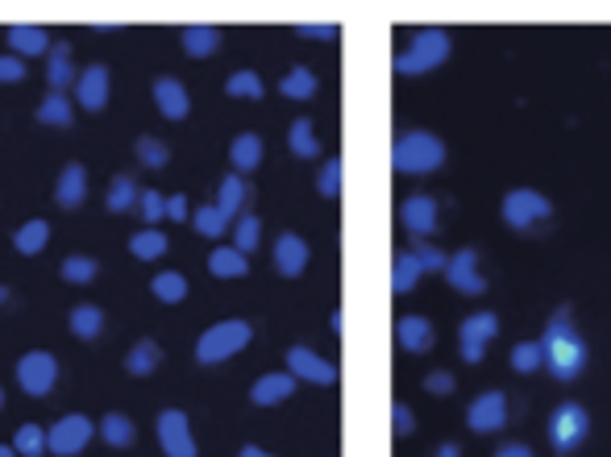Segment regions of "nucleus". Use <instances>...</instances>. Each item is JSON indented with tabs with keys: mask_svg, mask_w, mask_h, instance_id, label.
<instances>
[{
	"mask_svg": "<svg viewBox=\"0 0 611 457\" xmlns=\"http://www.w3.org/2000/svg\"><path fill=\"white\" fill-rule=\"evenodd\" d=\"M587 341L579 337V329L570 325V316L558 312L545 325V337H541V366L558 383H574L587 370Z\"/></svg>",
	"mask_w": 611,
	"mask_h": 457,
	"instance_id": "1",
	"label": "nucleus"
},
{
	"mask_svg": "<svg viewBox=\"0 0 611 457\" xmlns=\"http://www.w3.org/2000/svg\"><path fill=\"white\" fill-rule=\"evenodd\" d=\"M445 162V142L428 129H407L392 146V167L400 175H433Z\"/></svg>",
	"mask_w": 611,
	"mask_h": 457,
	"instance_id": "2",
	"label": "nucleus"
},
{
	"mask_svg": "<svg viewBox=\"0 0 611 457\" xmlns=\"http://www.w3.org/2000/svg\"><path fill=\"white\" fill-rule=\"evenodd\" d=\"M450 30H441V26H428L421 30L404 50H400V59H395V76H428V71H437L445 59H450Z\"/></svg>",
	"mask_w": 611,
	"mask_h": 457,
	"instance_id": "3",
	"label": "nucleus"
},
{
	"mask_svg": "<svg viewBox=\"0 0 611 457\" xmlns=\"http://www.w3.org/2000/svg\"><path fill=\"white\" fill-rule=\"evenodd\" d=\"M250 341H254L250 320H220V325H213V329L196 341V362L200 366L229 362V358H237V354L250 346Z\"/></svg>",
	"mask_w": 611,
	"mask_h": 457,
	"instance_id": "4",
	"label": "nucleus"
},
{
	"mask_svg": "<svg viewBox=\"0 0 611 457\" xmlns=\"http://www.w3.org/2000/svg\"><path fill=\"white\" fill-rule=\"evenodd\" d=\"M587 437H591V416H587V408L574 404V399L558 404L553 416H549V445H553V454L570 457Z\"/></svg>",
	"mask_w": 611,
	"mask_h": 457,
	"instance_id": "5",
	"label": "nucleus"
},
{
	"mask_svg": "<svg viewBox=\"0 0 611 457\" xmlns=\"http://www.w3.org/2000/svg\"><path fill=\"white\" fill-rule=\"evenodd\" d=\"M500 217L507 229H533V225L549 221L553 217V205H549L541 191L533 188H512L507 196H503V205H500Z\"/></svg>",
	"mask_w": 611,
	"mask_h": 457,
	"instance_id": "6",
	"label": "nucleus"
},
{
	"mask_svg": "<svg viewBox=\"0 0 611 457\" xmlns=\"http://www.w3.org/2000/svg\"><path fill=\"white\" fill-rule=\"evenodd\" d=\"M59 383V358L47 349H30L26 358H17V387L33 399H47Z\"/></svg>",
	"mask_w": 611,
	"mask_h": 457,
	"instance_id": "7",
	"label": "nucleus"
},
{
	"mask_svg": "<svg viewBox=\"0 0 611 457\" xmlns=\"http://www.w3.org/2000/svg\"><path fill=\"white\" fill-rule=\"evenodd\" d=\"M96 437V425L83 416V411H71V416H63V420H55V425L47 428V454L55 457H76L88 449V441Z\"/></svg>",
	"mask_w": 611,
	"mask_h": 457,
	"instance_id": "8",
	"label": "nucleus"
},
{
	"mask_svg": "<svg viewBox=\"0 0 611 457\" xmlns=\"http://www.w3.org/2000/svg\"><path fill=\"white\" fill-rule=\"evenodd\" d=\"M500 337V316L495 312H471L462 320V329H457V349H462V358L471 366L483 362L486 346Z\"/></svg>",
	"mask_w": 611,
	"mask_h": 457,
	"instance_id": "9",
	"label": "nucleus"
},
{
	"mask_svg": "<svg viewBox=\"0 0 611 457\" xmlns=\"http://www.w3.org/2000/svg\"><path fill=\"white\" fill-rule=\"evenodd\" d=\"M155 433H158V449H162V457H196V437H191L188 411H179V408L158 411Z\"/></svg>",
	"mask_w": 611,
	"mask_h": 457,
	"instance_id": "10",
	"label": "nucleus"
},
{
	"mask_svg": "<svg viewBox=\"0 0 611 457\" xmlns=\"http://www.w3.org/2000/svg\"><path fill=\"white\" fill-rule=\"evenodd\" d=\"M287 375L296 383H316V387H333L337 383V366L329 358H321L308 346H292L287 349Z\"/></svg>",
	"mask_w": 611,
	"mask_h": 457,
	"instance_id": "11",
	"label": "nucleus"
},
{
	"mask_svg": "<svg viewBox=\"0 0 611 457\" xmlns=\"http://www.w3.org/2000/svg\"><path fill=\"white\" fill-rule=\"evenodd\" d=\"M441 275H445V284L454 287V291H462V296H483L486 291V279L479 275V250H474V246L450 254V262H445Z\"/></svg>",
	"mask_w": 611,
	"mask_h": 457,
	"instance_id": "12",
	"label": "nucleus"
},
{
	"mask_svg": "<svg viewBox=\"0 0 611 457\" xmlns=\"http://www.w3.org/2000/svg\"><path fill=\"white\" fill-rule=\"evenodd\" d=\"M466 425L471 433L486 437V433H500L507 425V395L503 391H483L471 399V408H466Z\"/></svg>",
	"mask_w": 611,
	"mask_h": 457,
	"instance_id": "13",
	"label": "nucleus"
},
{
	"mask_svg": "<svg viewBox=\"0 0 611 457\" xmlns=\"http://www.w3.org/2000/svg\"><path fill=\"white\" fill-rule=\"evenodd\" d=\"M109 88H112V76L105 63H92L83 67L76 76V105L88 112H100L105 105H109Z\"/></svg>",
	"mask_w": 611,
	"mask_h": 457,
	"instance_id": "14",
	"label": "nucleus"
},
{
	"mask_svg": "<svg viewBox=\"0 0 611 457\" xmlns=\"http://www.w3.org/2000/svg\"><path fill=\"white\" fill-rule=\"evenodd\" d=\"M433 341H437V332H433V320L428 316H416V312H407L395 320V346L404 349V354H428L433 349Z\"/></svg>",
	"mask_w": 611,
	"mask_h": 457,
	"instance_id": "15",
	"label": "nucleus"
},
{
	"mask_svg": "<svg viewBox=\"0 0 611 457\" xmlns=\"http://www.w3.org/2000/svg\"><path fill=\"white\" fill-rule=\"evenodd\" d=\"M400 225H404L407 234H416V237L437 234V200H433V196H424V191L407 196L404 205H400Z\"/></svg>",
	"mask_w": 611,
	"mask_h": 457,
	"instance_id": "16",
	"label": "nucleus"
},
{
	"mask_svg": "<svg viewBox=\"0 0 611 457\" xmlns=\"http://www.w3.org/2000/svg\"><path fill=\"white\" fill-rule=\"evenodd\" d=\"M50 59H47V83H50V92H59L67 96L71 88H76V50H71V42H50L47 50Z\"/></svg>",
	"mask_w": 611,
	"mask_h": 457,
	"instance_id": "17",
	"label": "nucleus"
},
{
	"mask_svg": "<svg viewBox=\"0 0 611 457\" xmlns=\"http://www.w3.org/2000/svg\"><path fill=\"white\" fill-rule=\"evenodd\" d=\"M308 241L299 234H279V241H275V270H279L283 279H299L304 270H308Z\"/></svg>",
	"mask_w": 611,
	"mask_h": 457,
	"instance_id": "18",
	"label": "nucleus"
},
{
	"mask_svg": "<svg viewBox=\"0 0 611 457\" xmlns=\"http://www.w3.org/2000/svg\"><path fill=\"white\" fill-rule=\"evenodd\" d=\"M4 42H9V54H17V59L26 63V59L47 54V50H50V33H47V26H30V21H21V26H9Z\"/></svg>",
	"mask_w": 611,
	"mask_h": 457,
	"instance_id": "19",
	"label": "nucleus"
},
{
	"mask_svg": "<svg viewBox=\"0 0 611 457\" xmlns=\"http://www.w3.org/2000/svg\"><path fill=\"white\" fill-rule=\"evenodd\" d=\"M155 105L167 121H184V117L191 112V96L175 76H158L155 79Z\"/></svg>",
	"mask_w": 611,
	"mask_h": 457,
	"instance_id": "20",
	"label": "nucleus"
},
{
	"mask_svg": "<svg viewBox=\"0 0 611 457\" xmlns=\"http://www.w3.org/2000/svg\"><path fill=\"white\" fill-rule=\"evenodd\" d=\"M299 383L287 375V370H275V375H263V379H254L250 387V404H258V408H275V404H283V399H292L296 395Z\"/></svg>",
	"mask_w": 611,
	"mask_h": 457,
	"instance_id": "21",
	"label": "nucleus"
},
{
	"mask_svg": "<svg viewBox=\"0 0 611 457\" xmlns=\"http://www.w3.org/2000/svg\"><path fill=\"white\" fill-rule=\"evenodd\" d=\"M88 196V171L79 162H67L59 171V183H55V205L59 208H79Z\"/></svg>",
	"mask_w": 611,
	"mask_h": 457,
	"instance_id": "22",
	"label": "nucleus"
},
{
	"mask_svg": "<svg viewBox=\"0 0 611 457\" xmlns=\"http://www.w3.org/2000/svg\"><path fill=\"white\" fill-rule=\"evenodd\" d=\"M246 196H250V188H246V179L242 175H225L220 179V188H217V212L225 217V221L234 225L237 217H242V205H246Z\"/></svg>",
	"mask_w": 611,
	"mask_h": 457,
	"instance_id": "23",
	"label": "nucleus"
},
{
	"mask_svg": "<svg viewBox=\"0 0 611 457\" xmlns=\"http://www.w3.org/2000/svg\"><path fill=\"white\" fill-rule=\"evenodd\" d=\"M179 47H184L188 59H208V54L220 47V26H204V21L200 26H184Z\"/></svg>",
	"mask_w": 611,
	"mask_h": 457,
	"instance_id": "24",
	"label": "nucleus"
},
{
	"mask_svg": "<svg viewBox=\"0 0 611 457\" xmlns=\"http://www.w3.org/2000/svg\"><path fill=\"white\" fill-rule=\"evenodd\" d=\"M229 162H234V175L258 171V162H263V138H258V133H237L234 146H229Z\"/></svg>",
	"mask_w": 611,
	"mask_h": 457,
	"instance_id": "25",
	"label": "nucleus"
},
{
	"mask_svg": "<svg viewBox=\"0 0 611 457\" xmlns=\"http://www.w3.org/2000/svg\"><path fill=\"white\" fill-rule=\"evenodd\" d=\"M47 241H50V225L42 221V217H33V221L17 225L13 250H17V254H26V258H38V254L47 250Z\"/></svg>",
	"mask_w": 611,
	"mask_h": 457,
	"instance_id": "26",
	"label": "nucleus"
},
{
	"mask_svg": "<svg viewBox=\"0 0 611 457\" xmlns=\"http://www.w3.org/2000/svg\"><path fill=\"white\" fill-rule=\"evenodd\" d=\"M158 362H162V349H158L155 337H141L138 346L126 354V370L134 375V379H146V375H155Z\"/></svg>",
	"mask_w": 611,
	"mask_h": 457,
	"instance_id": "27",
	"label": "nucleus"
},
{
	"mask_svg": "<svg viewBox=\"0 0 611 457\" xmlns=\"http://www.w3.org/2000/svg\"><path fill=\"white\" fill-rule=\"evenodd\" d=\"M67 325H71V332H76L79 341H92V337L105 332V308H96V304H76L71 316H67Z\"/></svg>",
	"mask_w": 611,
	"mask_h": 457,
	"instance_id": "28",
	"label": "nucleus"
},
{
	"mask_svg": "<svg viewBox=\"0 0 611 457\" xmlns=\"http://www.w3.org/2000/svg\"><path fill=\"white\" fill-rule=\"evenodd\" d=\"M100 437H105V445H112V449H129V445L138 441V425L129 420L126 411H109V416L100 420Z\"/></svg>",
	"mask_w": 611,
	"mask_h": 457,
	"instance_id": "29",
	"label": "nucleus"
},
{
	"mask_svg": "<svg viewBox=\"0 0 611 457\" xmlns=\"http://www.w3.org/2000/svg\"><path fill=\"white\" fill-rule=\"evenodd\" d=\"M208 270H213L217 279H242V275L250 270V258L237 254L234 246H217V250L208 254Z\"/></svg>",
	"mask_w": 611,
	"mask_h": 457,
	"instance_id": "30",
	"label": "nucleus"
},
{
	"mask_svg": "<svg viewBox=\"0 0 611 457\" xmlns=\"http://www.w3.org/2000/svg\"><path fill=\"white\" fill-rule=\"evenodd\" d=\"M421 279H424L421 258H416L412 250L395 254V267H392V291H395V296H407V291L421 284Z\"/></svg>",
	"mask_w": 611,
	"mask_h": 457,
	"instance_id": "31",
	"label": "nucleus"
},
{
	"mask_svg": "<svg viewBox=\"0 0 611 457\" xmlns=\"http://www.w3.org/2000/svg\"><path fill=\"white\" fill-rule=\"evenodd\" d=\"M150 291H155L158 304H184L188 300V279L179 270H158L150 279Z\"/></svg>",
	"mask_w": 611,
	"mask_h": 457,
	"instance_id": "32",
	"label": "nucleus"
},
{
	"mask_svg": "<svg viewBox=\"0 0 611 457\" xmlns=\"http://www.w3.org/2000/svg\"><path fill=\"white\" fill-rule=\"evenodd\" d=\"M279 92L287 96V100H313L316 96V71L313 67H292L287 76L279 79Z\"/></svg>",
	"mask_w": 611,
	"mask_h": 457,
	"instance_id": "33",
	"label": "nucleus"
},
{
	"mask_svg": "<svg viewBox=\"0 0 611 457\" xmlns=\"http://www.w3.org/2000/svg\"><path fill=\"white\" fill-rule=\"evenodd\" d=\"M287 150L296 158H321V142H316V129L308 117L292 121V129H287Z\"/></svg>",
	"mask_w": 611,
	"mask_h": 457,
	"instance_id": "34",
	"label": "nucleus"
},
{
	"mask_svg": "<svg viewBox=\"0 0 611 457\" xmlns=\"http://www.w3.org/2000/svg\"><path fill=\"white\" fill-rule=\"evenodd\" d=\"M129 254L138 262H155V258L167 254V234L162 229H138V234L129 237Z\"/></svg>",
	"mask_w": 611,
	"mask_h": 457,
	"instance_id": "35",
	"label": "nucleus"
},
{
	"mask_svg": "<svg viewBox=\"0 0 611 457\" xmlns=\"http://www.w3.org/2000/svg\"><path fill=\"white\" fill-rule=\"evenodd\" d=\"M38 121L42 126H55V129H71L76 126V112H71V100L59 92H50L42 105H38Z\"/></svg>",
	"mask_w": 611,
	"mask_h": 457,
	"instance_id": "36",
	"label": "nucleus"
},
{
	"mask_svg": "<svg viewBox=\"0 0 611 457\" xmlns=\"http://www.w3.org/2000/svg\"><path fill=\"white\" fill-rule=\"evenodd\" d=\"M138 196H141V188L129 179V175H112L109 196H105V208H109V212H129V208L138 205Z\"/></svg>",
	"mask_w": 611,
	"mask_h": 457,
	"instance_id": "37",
	"label": "nucleus"
},
{
	"mask_svg": "<svg viewBox=\"0 0 611 457\" xmlns=\"http://www.w3.org/2000/svg\"><path fill=\"white\" fill-rule=\"evenodd\" d=\"M258 241H263V221H258L254 212H242V217L234 221V250L254 254L258 250Z\"/></svg>",
	"mask_w": 611,
	"mask_h": 457,
	"instance_id": "38",
	"label": "nucleus"
},
{
	"mask_svg": "<svg viewBox=\"0 0 611 457\" xmlns=\"http://www.w3.org/2000/svg\"><path fill=\"white\" fill-rule=\"evenodd\" d=\"M134 155L141 158V167H150V171H162L167 162H171V146L150 138V133H141L138 142H134Z\"/></svg>",
	"mask_w": 611,
	"mask_h": 457,
	"instance_id": "39",
	"label": "nucleus"
},
{
	"mask_svg": "<svg viewBox=\"0 0 611 457\" xmlns=\"http://www.w3.org/2000/svg\"><path fill=\"white\" fill-rule=\"evenodd\" d=\"M225 92L234 96V100H263V76L258 71H234V76L225 79Z\"/></svg>",
	"mask_w": 611,
	"mask_h": 457,
	"instance_id": "40",
	"label": "nucleus"
},
{
	"mask_svg": "<svg viewBox=\"0 0 611 457\" xmlns=\"http://www.w3.org/2000/svg\"><path fill=\"white\" fill-rule=\"evenodd\" d=\"M59 275H63L67 284H92L96 275H100V262L96 258H88V254H71V258H63V267H59Z\"/></svg>",
	"mask_w": 611,
	"mask_h": 457,
	"instance_id": "41",
	"label": "nucleus"
},
{
	"mask_svg": "<svg viewBox=\"0 0 611 457\" xmlns=\"http://www.w3.org/2000/svg\"><path fill=\"white\" fill-rule=\"evenodd\" d=\"M13 454L17 457H42V454H47V428H38V425H21V428H17Z\"/></svg>",
	"mask_w": 611,
	"mask_h": 457,
	"instance_id": "42",
	"label": "nucleus"
},
{
	"mask_svg": "<svg viewBox=\"0 0 611 457\" xmlns=\"http://www.w3.org/2000/svg\"><path fill=\"white\" fill-rule=\"evenodd\" d=\"M507 366H512L516 375H533V370H541V341H520V346L507 354Z\"/></svg>",
	"mask_w": 611,
	"mask_h": 457,
	"instance_id": "43",
	"label": "nucleus"
},
{
	"mask_svg": "<svg viewBox=\"0 0 611 457\" xmlns=\"http://www.w3.org/2000/svg\"><path fill=\"white\" fill-rule=\"evenodd\" d=\"M191 229H196L200 237H220L225 229H229V221L217 212V205H204L191 212Z\"/></svg>",
	"mask_w": 611,
	"mask_h": 457,
	"instance_id": "44",
	"label": "nucleus"
},
{
	"mask_svg": "<svg viewBox=\"0 0 611 457\" xmlns=\"http://www.w3.org/2000/svg\"><path fill=\"white\" fill-rule=\"evenodd\" d=\"M316 191L325 196V200H337L342 196V158H329L321 175H316Z\"/></svg>",
	"mask_w": 611,
	"mask_h": 457,
	"instance_id": "45",
	"label": "nucleus"
},
{
	"mask_svg": "<svg viewBox=\"0 0 611 457\" xmlns=\"http://www.w3.org/2000/svg\"><path fill=\"white\" fill-rule=\"evenodd\" d=\"M162 191H155V188H141V196H138V208H141V221H146V229H155L158 221H162Z\"/></svg>",
	"mask_w": 611,
	"mask_h": 457,
	"instance_id": "46",
	"label": "nucleus"
},
{
	"mask_svg": "<svg viewBox=\"0 0 611 457\" xmlns=\"http://www.w3.org/2000/svg\"><path fill=\"white\" fill-rule=\"evenodd\" d=\"M299 38H313V42H333L337 38V26L333 21H304V26H296Z\"/></svg>",
	"mask_w": 611,
	"mask_h": 457,
	"instance_id": "47",
	"label": "nucleus"
},
{
	"mask_svg": "<svg viewBox=\"0 0 611 457\" xmlns=\"http://www.w3.org/2000/svg\"><path fill=\"white\" fill-rule=\"evenodd\" d=\"M424 391L428 395H454L457 391V383H454V375H450V370H433V375H428V379H424Z\"/></svg>",
	"mask_w": 611,
	"mask_h": 457,
	"instance_id": "48",
	"label": "nucleus"
},
{
	"mask_svg": "<svg viewBox=\"0 0 611 457\" xmlns=\"http://www.w3.org/2000/svg\"><path fill=\"white\" fill-rule=\"evenodd\" d=\"M392 425H395V437H412V428H416V411L407 408V404H395Z\"/></svg>",
	"mask_w": 611,
	"mask_h": 457,
	"instance_id": "49",
	"label": "nucleus"
},
{
	"mask_svg": "<svg viewBox=\"0 0 611 457\" xmlns=\"http://www.w3.org/2000/svg\"><path fill=\"white\" fill-rule=\"evenodd\" d=\"M17 79H26V63L17 54H0V83H17Z\"/></svg>",
	"mask_w": 611,
	"mask_h": 457,
	"instance_id": "50",
	"label": "nucleus"
},
{
	"mask_svg": "<svg viewBox=\"0 0 611 457\" xmlns=\"http://www.w3.org/2000/svg\"><path fill=\"white\" fill-rule=\"evenodd\" d=\"M162 217H171V221H188L191 217L188 200H184V196H167V200H162Z\"/></svg>",
	"mask_w": 611,
	"mask_h": 457,
	"instance_id": "51",
	"label": "nucleus"
},
{
	"mask_svg": "<svg viewBox=\"0 0 611 457\" xmlns=\"http://www.w3.org/2000/svg\"><path fill=\"white\" fill-rule=\"evenodd\" d=\"M495 457H533V449H529V445H520V441H512V445H500Z\"/></svg>",
	"mask_w": 611,
	"mask_h": 457,
	"instance_id": "52",
	"label": "nucleus"
},
{
	"mask_svg": "<svg viewBox=\"0 0 611 457\" xmlns=\"http://www.w3.org/2000/svg\"><path fill=\"white\" fill-rule=\"evenodd\" d=\"M237 457H275V454H267L263 445H242V449H237Z\"/></svg>",
	"mask_w": 611,
	"mask_h": 457,
	"instance_id": "53",
	"label": "nucleus"
},
{
	"mask_svg": "<svg viewBox=\"0 0 611 457\" xmlns=\"http://www.w3.org/2000/svg\"><path fill=\"white\" fill-rule=\"evenodd\" d=\"M329 329L337 332V337H342V332H345V316H342V308H337V312L329 316Z\"/></svg>",
	"mask_w": 611,
	"mask_h": 457,
	"instance_id": "54",
	"label": "nucleus"
},
{
	"mask_svg": "<svg viewBox=\"0 0 611 457\" xmlns=\"http://www.w3.org/2000/svg\"><path fill=\"white\" fill-rule=\"evenodd\" d=\"M433 457H462V449H457V445H441V449Z\"/></svg>",
	"mask_w": 611,
	"mask_h": 457,
	"instance_id": "55",
	"label": "nucleus"
},
{
	"mask_svg": "<svg viewBox=\"0 0 611 457\" xmlns=\"http://www.w3.org/2000/svg\"><path fill=\"white\" fill-rule=\"evenodd\" d=\"M4 304H9V287L0 284V308H4Z\"/></svg>",
	"mask_w": 611,
	"mask_h": 457,
	"instance_id": "56",
	"label": "nucleus"
},
{
	"mask_svg": "<svg viewBox=\"0 0 611 457\" xmlns=\"http://www.w3.org/2000/svg\"><path fill=\"white\" fill-rule=\"evenodd\" d=\"M0 457H17V454H13V445H0Z\"/></svg>",
	"mask_w": 611,
	"mask_h": 457,
	"instance_id": "57",
	"label": "nucleus"
},
{
	"mask_svg": "<svg viewBox=\"0 0 611 457\" xmlns=\"http://www.w3.org/2000/svg\"><path fill=\"white\" fill-rule=\"evenodd\" d=\"M0 408H4V387H0Z\"/></svg>",
	"mask_w": 611,
	"mask_h": 457,
	"instance_id": "58",
	"label": "nucleus"
}]
</instances>
